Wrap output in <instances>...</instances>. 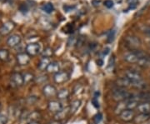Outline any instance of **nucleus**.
Instances as JSON below:
<instances>
[{
  "mask_svg": "<svg viewBox=\"0 0 150 124\" xmlns=\"http://www.w3.org/2000/svg\"><path fill=\"white\" fill-rule=\"evenodd\" d=\"M42 118L41 113L38 111H33L31 113L28 114L27 119L29 120V122H38Z\"/></svg>",
  "mask_w": 150,
  "mask_h": 124,
  "instance_id": "22",
  "label": "nucleus"
},
{
  "mask_svg": "<svg viewBox=\"0 0 150 124\" xmlns=\"http://www.w3.org/2000/svg\"><path fill=\"white\" fill-rule=\"evenodd\" d=\"M8 122V118L5 114L0 113V124H6Z\"/></svg>",
  "mask_w": 150,
  "mask_h": 124,
  "instance_id": "35",
  "label": "nucleus"
},
{
  "mask_svg": "<svg viewBox=\"0 0 150 124\" xmlns=\"http://www.w3.org/2000/svg\"><path fill=\"white\" fill-rule=\"evenodd\" d=\"M47 72L48 73H54L56 74L57 73L60 72V64L59 63L54 61V62H51L49 65H48V68H47Z\"/></svg>",
  "mask_w": 150,
  "mask_h": 124,
  "instance_id": "17",
  "label": "nucleus"
},
{
  "mask_svg": "<svg viewBox=\"0 0 150 124\" xmlns=\"http://www.w3.org/2000/svg\"><path fill=\"white\" fill-rule=\"evenodd\" d=\"M131 86H133L135 88H137V89H139V90H143V89H145V87H146V83H145L143 81V80H141V81H138V82H132V85Z\"/></svg>",
  "mask_w": 150,
  "mask_h": 124,
  "instance_id": "28",
  "label": "nucleus"
},
{
  "mask_svg": "<svg viewBox=\"0 0 150 124\" xmlns=\"http://www.w3.org/2000/svg\"><path fill=\"white\" fill-rule=\"evenodd\" d=\"M126 109H127V103H126V101L118 102L115 108H114V113L117 115H119L122 112H123Z\"/></svg>",
  "mask_w": 150,
  "mask_h": 124,
  "instance_id": "21",
  "label": "nucleus"
},
{
  "mask_svg": "<svg viewBox=\"0 0 150 124\" xmlns=\"http://www.w3.org/2000/svg\"><path fill=\"white\" fill-rule=\"evenodd\" d=\"M115 1V3H117V4H121L122 2H123V0H114ZM113 1V2H114Z\"/></svg>",
  "mask_w": 150,
  "mask_h": 124,
  "instance_id": "42",
  "label": "nucleus"
},
{
  "mask_svg": "<svg viewBox=\"0 0 150 124\" xmlns=\"http://www.w3.org/2000/svg\"><path fill=\"white\" fill-rule=\"evenodd\" d=\"M146 124H150V123H146Z\"/></svg>",
  "mask_w": 150,
  "mask_h": 124,
  "instance_id": "43",
  "label": "nucleus"
},
{
  "mask_svg": "<svg viewBox=\"0 0 150 124\" xmlns=\"http://www.w3.org/2000/svg\"><path fill=\"white\" fill-rule=\"evenodd\" d=\"M50 63H51L50 58H42L41 60L39 61L38 64V68L40 71H42V72L46 71Z\"/></svg>",
  "mask_w": 150,
  "mask_h": 124,
  "instance_id": "19",
  "label": "nucleus"
},
{
  "mask_svg": "<svg viewBox=\"0 0 150 124\" xmlns=\"http://www.w3.org/2000/svg\"><path fill=\"white\" fill-rule=\"evenodd\" d=\"M69 115H70V109L69 106L67 108H63L59 113H57L56 114H54V120L58 121V122H61L62 120L65 119Z\"/></svg>",
  "mask_w": 150,
  "mask_h": 124,
  "instance_id": "14",
  "label": "nucleus"
},
{
  "mask_svg": "<svg viewBox=\"0 0 150 124\" xmlns=\"http://www.w3.org/2000/svg\"><path fill=\"white\" fill-rule=\"evenodd\" d=\"M124 43L127 48H129L131 51L139 50L142 45V42L139 38L134 35H128L124 37Z\"/></svg>",
  "mask_w": 150,
  "mask_h": 124,
  "instance_id": "2",
  "label": "nucleus"
},
{
  "mask_svg": "<svg viewBox=\"0 0 150 124\" xmlns=\"http://www.w3.org/2000/svg\"><path fill=\"white\" fill-rule=\"evenodd\" d=\"M81 106V101L80 100H74L73 101L71 104L69 105V109H70V114H74L79 108H80Z\"/></svg>",
  "mask_w": 150,
  "mask_h": 124,
  "instance_id": "24",
  "label": "nucleus"
},
{
  "mask_svg": "<svg viewBox=\"0 0 150 124\" xmlns=\"http://www.w3.org/2000/svg\"><path fill=\"white\" fill-rule=\"evenodd\" d=\"M115 84L117 87H120V88H127L132 85L131 81L128 79L126 77L123 78H119L116 81H115Z\"/></svg>",
  "mask_w": 150,
  "mask_h": 124,
  "instance_id": "15",
  "label": "nucleus"
},
{
  "mask_svg": "<svg viewBox=\"0 0 150 124\" xmlns=\"http://www.w3.org/2000/svg\"><path fill=\"white\" fill-rule=\"evenodd\" d=\"M124 74H125V77L131 81V83L134 82L143 80V75L140 73L139 72L134 70V69H128V70L125 71Z\"/></svg>",
  "mask_w": 150,
  "mask_h": 124,
  "instance_id": "6",
  "label": "nucleus"
},
{
  "mask_svg": "<svg viewBox=\"0 0 150 124\" xmlns=\"http://www.w3.org/2000/svg\"><path fill=\"white\" fill-rule=\"evenodd\" d=\"M77 43H78V39H77V38L74 37V36L70 37L69 41H68V45L69 47H73V46H74L75 44H77Z\"/></svg>",
  "mask_w": 150,
  "mask_h": 124,
  "instance_id": "32",
  "label": "nucleus"
},
{
  "mask_svg": "<svg viewBox=\"0 0 150 124\" xmlns=\"http://www.w3.org/2000/svg\"><path fill=\"white\" fill-rule=\"evenodd\" d=\"M70 92L69 91V89L67 88H62L61 90L58 91V93H57V98L60 100V101H64V100H66L69 97Z\"/></svg>",
  "mask_w": 150,
  "mask_h": 124,
  "instance_id": "20",
  "label": "nucleus"
},
{
  "mask_svg": "<svg viewBox=\"0 0 150 124\" xmlns=\"http://www.w3.org/2000/svg\"><path fill=\"white\" fill-rule=\"evenodd\" d=\"M58 91L56 87L52 85V84H45L43 87V96L47 98H51V97L57 96Z\"/></svg>",
  "mask_w": 150,
  "mask_h": 124,
  "instance_id": "8",
  "label": "nucleus"
},
{
  "mask_svg": "<svg viewBox=\"0 0 150 124\" xmlns=\"http://www.w3.org/2000/svg\"><path fill=\"white\" fill-rule=\"evenodd\" d=\"M22 38L18 34H13L7 39V44L10 48H15L17 46L20 45Z\"/></svg>",
  "mask_w": 150,
  "mask_h": 124,
  "instance_id": "13",
  "label": "nucleus"
},
{
  "mask_svg": "<svg viewBox=\"0 0 150 124\" xmlns=\"http://www.w3.org/2000/svg\"><path fill=\"white\" fill-rule=\"evenodd\" d=\"M102 119H103L102 113H97L96 115H94V116H93V121L94 124H98L100 122H101V121H102Z\"/></svg>",
  "mask_w": 150,
  "mask_h": 124,
  "instance_id": "31",
  "label": "nucleus"
},
{
  "mask_svg": "<svg viewBox=\"0 0 150 124\" xmlns=\"http://www.w3.org/2000/svg\"><path fill=\"white\" fill-rule=\"evenodd\" d=\"M132 93L126 89V88H120L117 87L113 89L112 91V99L116 102H122V101H126L129 98L132 97Z\"/></svg>",
  "mask_w": 150,
  "mask_h": 124,
  "instance_id": "1",
  "label": "nucleus"
},
{
  "mask_svg": "<svg viewBox=\"0 0 150 124\" xmlns=\"http://www.w3.org/2000/svg\"><path fill=\"white\" fill-rule=\"evenodd\" d=\"M97 63H98V65H99V66H102L103 64V61L101 59H98L97 61Z\"/></svg>",
  "mask_w": 150,
  "mask_h": 124,
  "instance_id": "40",
  "label": "nucleus"
},
{
  "mask_svg": "<svg viewBox=\"0 0 150 124\" xmlns=\"http://www.w3.org/2000/svg\"><path fill=\"white\" fill-rule=\"evenodd\" d=\"M70 74L66 71H60L54 75V81L57 84H63L69 80Z\"/></svg>",
  "mask_w": 150,
  "mask_h": 124,
  "instance_id": "5",
  "label": "nucleus"
},
{
  "mask_svg": "<svg viewBox=\"0 0 150 124\" xmlns=\"http://www.w3.org/2000/svg\"><path fill=\"white\" fill-rule=\"evenodd\" d=\"M75 7L74 6H72V5H64V10L66 13H69V12H71V11L73 10V9H74Z\"/></svg>",
  "mask_w": 150,
  "mask_h": 124,
  "instance_id": "37",
  "label": "nucleus"
},
{
  "mask_svg": "<svg viewBox=\"0 0 150 124\" xmlns=\"http://www.w3.org/2000/svg\"><path fill=\"white\" fill-rule=\"evenodd\" d=\"M25 51L30 57H34L40 52V45L38 43H30L25 47Z\"/></svg>",
  "mask_w": 150,
  "mask_h": 124,
  "instance_id": "7",
  "label": "nucleus"
},
{
  "mask_svg": "<svg viewBox=\"0 0 150 124\" xmlns=\"http://www.w3.org/2000/svg\"><path fill=\"white\" fill-rule=\"evenodd\" d=\"M30 56L25 52H22V53H19L16 55V61L17 63L20 66H25V65L28 64V63L30 62Z\"/></svg>",
  "mask_w": 150,
  "mask_h": 124,
  "instance_id": "11",
  "label": "nucleus"
},
{
  "mask_svg": "<svg viewBox=\"0 0 150 124\" xmlns=\"http://www.w3.org/2000/svg\"><path fill=\"white\" fill-rule=\"evenodd\" d=\"M144 56H146L145 53L139 49V50H134L129 53H127L124 55L123 58L129 63H137L139 61V59L144 58Z\"/></svg>",
  "mask_w": 150,
  "mask_h": 124,
  "instance_id": "3",
  "label": "nucleus"
},
{
  "mask_svg": "<svg viewBox=\"0 0 150 124\" xmlns=\"http://www.w3.org/2000/svg\"><path fill=\"white\" fill-rule=\"evenodd\" d=\"M142 31L147 36L150 37V26H144L142 27Z\"/></svg>",
  "mask_w": 150,
  "mask_h": 124,
  "instance_id": "36",
  "label": "nucleus"
},
{
  "mask_svg": "<svg viewBox=\"0 0 150 124\" xmlns=\"http://www.w3.org/2000/svg\"><path fill=\"white\" fill-rule=\"evenodd\" d=\"M120 120H122L124 123H129L134 121L135 118V113H134V110H129L126 109L123 112H122L121 113L118 115Z\"/></svg>",
  "mask_w": 150,
  "mask_h": 124,
  "instance_id": "10",
  "label": "nucleus"
},
{
  "mask_svg": "<svg viewBox=\"0 0 150 124\" xmlns=\"http://www.w3.org/2000/svg\"><path fill=\"white\" fill-rule=\"evenodd\" d=\"M0 60L2 62H8L9 60V52L7 49H0Z\"/></svg>",
  "mask_w": 150,
  "mask_h": 124,
  "instance_id": "26",
  "label": "nucleus"
},
{
  "mask_svg": "<svg viewBox=\"0 0 150 124\" xmlns=\"http://www.w3.org/2000/svg\"><path fill=\"white\" fill-rule=\"evenodd\" d=\"M103 5L107 8H112L114 5V2H113V0H105L103 2Z\"/></svg>",
  "mask_w": 150,
  "mask_h": 124,
  "instance_id": "34",
  "label": "nucleus"
},
{
  "mask_svg": "<svg viewBox=\"0 0 150 124\" xmlns=\"http://www.w3.org/2000/svg\"><path fill=\"white\" fill-rule=\"evenodd\" d=\"M10 84L13 87H20L24 84L23 77L20 73H13L10 78Z\"/></svg>",
  "mask_w": 150,
  "mask_h": 124,
  "instance_id": "4",
  "label": "nucleus"
},
{
  "mask_svg": "<svg viewBox=\"0 0 150 124\" xmlns=\"http://www.w3.org/2000/svg\"><path fill=\"white\" fill-rule=\"evenodd\" d=\"M48 76L40 75L37 77V78H35L34 81L36 82L37 83H38V84H43V83H45V82L48 81Z\"/></svg>",
  "mask_w": 150,
  "mask_h": 124,
  "instance_id": "30",
  "label": "nucleus"
},
{
  "mask_svg": "<svg viewBox=\"0 0 150 124\" xmlns=\"http://www.w3.org/2000/svg\"><path fill=\"white\" fill-rule=\"evenodd\" d=\"M92 104L96 108H99V103H98V98L95 97H93V100H92Z\"/></svg>",
  "mask_w": 150,
  "mask_h": 124,
  "instance_id": "38",
  "label": "nucleus"
},
{
  "mask_svg": "<svg viewBox=\"0 0 150 124\" xmlns=\"http://www.w3.org/2000/svg\"><path fill=\"white\" fill-rule=\"evenodd\" d=\"M15 23L12 21H8L3 24V26L0 27V35L1 36H6L9 34L14 28H15Z\"/></svg>",
  "mask_w": 150,
  "mask_h": 124,
  "instance_id": "9",
  "label": "nucleus"
},
{
  "mask_svg": "<svg viewBox=\"0 0 150 124\" xmlns=\"http://www.w3.org/2000/svg\"><path fill=\"white\" fill-rule=\"evenodd\" d=\"M23 81H24V84H27V83H29L30 82H32L33 80H34V76L33 73H29V72H27L23 74Z\"/></svg>",
  "mask_w": 150,
  "mask_h": 124,
  "instance_id": "27",
  "label": "nucleus"
},
{
  "mask_svg": "<svg viewBox=\"0 0 150 124\" xmlns=\"http://www.w3.org/2000/svg\"><path fill=\"white\" fill-rule=\"evenodd\" d=\"M41 9L45 12L46 13H52L54 11V6L52 3H45L43 4L42 7H41Z\"/></svg>",
  "mask_w": 150,
  "mask_h": 124,
  "instance_id": "25",
  "label": "nucleus"
},
{
  "mask_svg": "<svg viewBox=\"0 0 150 124\" xmlns=\"http://www.w3.org/2000/svg\"><path fill=\"white\" fill-rule=\"evenodd\" d=\"M137 65L139 67H140V68H149L150 66V58L146 55L144 58H142L141 59H139V61L137 63Z\"/></svg>",
  "mask_w": 150,
  "mask_h": 124,
  "instance_id": "23",
  "label": "nucleus"
},
{
  "mask_svg": "<svg viewBox=\"0 0 150 124\" xmlns=\"http://www.w3.org/2000/svg\"><path fill=\"white\" fill-rule=\"evenodd\" d=\"M28 124H40L39 122H29Z\"/></svg>",
  "mask_w": 150,
  "mask_h": 124,
  "instance_id": "41",
  "label": "nucleus"
},
{
  "mask_svg": "<svg viewBox=\"0 0 150 124\" xmlns=\"http://www.w3.org/2000/svg\"><path fill=\"white\" fill-rule=\"evenodd\" d=\"M127 3L129 5V8L131 9H134L137 7V4H138V0H127Z\"/></svg>",
  "mask_w": 150,
  "mask_h": 124,
  "instance_id": "33",
  "label": "nucleus"
},
{
  "mask_svg": "<svg viewBox=\"0 0 150 124\" xmlns=\"http://www.w3.org/2000/svg\"><path fill=\"white\" fill-rule=\"evenodd\" d=\"M109 53H110V49H109L108 47H106L105 49L103 50L102 54H103V56H107L108 54H109Z\"/></svg>",
  "mask_w": 150,
  "mask_h": 124,
  "instance_id": "39",
  "label": "nucleus"
},
{
  "mask_svg": "<svg viewBox=\"0 0 150 124\" xmlns=\"http://www.w3.org/2000/svg\"><path fill=\"white\" fill-rule=\"evenodd\" d=\"M150 119L149 114L139 113L138 116H135L134 123L136 124H144Z\"/></svg>",
  "mask_w": 150,
  "mask_h": 124,
  "instance_id": "18",
  "label": "nucleus"
},
{
  "mask_svg": "<svg viewBox=\"0 0 150 124\" xmlns=\"http://www.w3.org/2000/svg\"><path fill=\"white\" fill-rule=\"evenodd\" d=\"M137 110L139 113L149 114L150 113V103H148V102L140 103L137 108Z\"/></svg>",
  "mask_w": 150,
  "mask_h": 124,
  "instance_id": "16",
  "label": "nucleus"
},
{
  "mask_svg": "<svg viewBox=\"0 0 150 124\" xmlns=\"http://www.w3.org/2000/svg\"><path fill=\"white\" fill-rule=\"evenodd\" d=\"M54 55V50L51 48H46L42 53V58H50Z\"/></svg>",
  "mask_w": 150,
  "mask_h": 124,
  "instance_id": "29",
  "label": "nucleus"
},
{
  "mask_svg": "<svg viewBox=\"0 0 150 124\" xmlns=\"http://www.w3.org/2000/svg\"><path fill=\"white\" fill-rule=\"evenodd\" d=\"M0 36H1V35H0Z\"/></svg>",
  "mask_w": 150,
  "mask_h": 124,
  "instance_id": "45",
  "label": "nucleus"
},
{
  "mask_svg": "<svg viewBox=\"0 0 150 124\" xmlns=\"http://www.w3.org/2000/svg\"><path fill=\"white\" fill-rule=\"evenodd\" d=\"M62 108H63V106H62V104L59 101L51 100V101L48 102V109L51 113L56 114L57 113H59Z\"/></svg>",
  "mask_w": 150,
  "mask_h": 124,
  "instance_id": "12",
  "label": "nucleus"
},
{
  "mask_svg": "<svg viewBox=\"0 0 150 124\" xmlns=\"http://www.w3.org/2000/svg\"><path fill=\"white\" fill-rule=\"evenodd\" d=\"M149 116H150V113H149Z\"/></svg>",
  "mask_w": 150,
  "mask_h": 124,
  "instance_id": "44",
  "label": "nucleus"
}]
</instances>
